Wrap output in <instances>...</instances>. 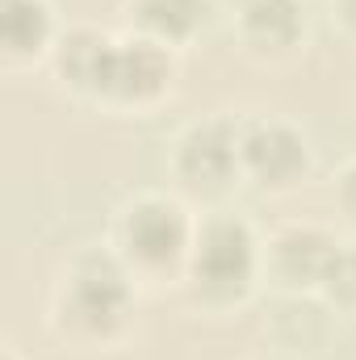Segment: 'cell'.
Returning <instances> with one entry per match:
<instances>
[{
	"instance_id": "52a82bcc",
	"label": "cell",
	"mask_w": 356,
	"mask_h": 360,
	"mask_svg": "<svg viewBox=\"0 0 356 360\" xmlns=\"http://www.w3.org/2000/svg\"><path fill=\"white\" fill-rule=\"evenodd\" d=\"M340 235L327 222L293 218L265 235V285L285 297H319V285L340 252Z\"/></svg>"
},
{
	"instance_id": "2e32d148",
	"label": "cell",
	"mask_w": 356,
	"mask_h": 360,
	"mask_svg": "<svg viewBox=\"0 0 356 360\" xmlns=\"http://www.w3.org/2000/svg\"><path fill=\"white\" fill-rule=\"evenodd\" d=\"M243 360H285V356H276V352H256V356H243Z\"/></svg>"
},
{
	"instance_id": "3957f363",
	"label": "cell",
	"mask_w": 356,
	"mask_h": 360,
	"mask_svg": "<svg viewBox=\"0 0 356 360\" xmlns=\"http://www.w3.org/2000/svg\"><path fill=\"white\" fill-rule=\"evenodd\" d=\"M197 235V214L180 193L139 188L109 210L105 243L139 281L143 293L180 289L189 248Z\"/></svg>"
},
{
	"instance_id": "5b68a950",
	"label": "cell",
	"mask_w": 356,
	"mask_h": 360,
	"mask_svg": "<svg viewBox=\"0 0 356 360\" xmlns=\"http://www.w3.org/2000/svg\"><path fill=\"white\" fill-rule=\"evenodd\" d=\"M180 89V55L143 38L130 30H117L101 92H96V109L113 113V117H151L160 113Z\"/></svg>"
},
{
	"instance_id": "6da1fadb",
	"label": "cell",
	"mask_w": 356,
	"mask_h": 360,
	"mask_svg": "<svg viewBox=\"0 0 356 360\" xmlns=\"http://www.w3.org/2000/svg\"><path fill=\"white\" fill-rule=\"evenodd\" d=\"M139 297V281L109 252V243H84L51 281L46 327L72 352H113L134 335Z\"/></svg>"
},
{
	"instance_id": "4fadbf2b",
	"label": "cell",
	"mask_w": 356,
	"mask_h": 360,
	"mask_svg": "<svg viewBox=\"0 0 356 360\" xmlns=\"http://www.w3.org/2000/svg\"><path fill=\"white\" fill-rule=\"evenodd\" d=\"M327 201L336 210V218L356 235V155H348L336 172H331V184H327Z\"/></svg>"
},
{
	"instance_id": "30bf717a",
	"label": "cell",
	"mask_w": 356,
	"mask_h": 360,
	"mask_svg": "<svg viewBox=\"0 0 356 360\" xmlns=\"http://www.w3.org/2000/svg\"><path fill=\"white\" fill-rule=\"evenodd\" d=\"M63 25L55 0H0V68L8 76L46 68Z\"/></svg>"
},
{
	"instance_id": "7a4b0ae2",
	"label": "cell",
	"mask_w": 356,
	"mask_h": 360,
	"mask_svg": "<svg viewBox=\"0 0 356 360\" xmlns=\"http://www.w3.org/2000/svg\"><path fill=\"white\" fill-rule=\"evenodd\" d=\"M265 285V235L235 210L197 214V235L180 276V297L197 314H235Z\"/></svg>"
},
{
	"instance_id": "8992f818",
	"label": "cell",
	"mask_w": 356,
	"mask_h": 360,
	"mask_svg": "<svg viewBox=\"0 0 356 360\" xmlns=\"http://www.w3.org/2000/svg\"><path fill=\"white\" fill-rule=\"evenodd\" d=\"M239 172L260 197H289L314 176V143L293 117L239 113Z\"/></svg>"
},
{
	"instance_id": "7c38bea8",
	"label": "cell",
	"mask_w": 356,
	"mask_h": 360,
	"mask_svg": "<svg viewBox=\"0 0 356 360\" xmlns=\"http://www.w3.org/2000/svg\"><path fill=\"white\" fill-rule=\"evenodd\" d=\"M319 302L344 319H356V239H344L319 285Z\"/></svg>"
},
{
	"instance_id": "277c9868",
	"label": "cell",
	"mask_w": 356,
	"mask_h": 360,
	"mask_svg": "<svg viewBox=\"0 0 356 360\" xmlns=\"http://www.w3.org/2000/svg\"><path fill=\"white\" fill-rule=\"evenodd\" d=\"M168 176L184 201L218 205L243 184L239 172V117L205 113L184 122L168 143Z\"/></svg>"
},
{
	"instance_id": "9c48e42d",
	"label": "cell",
	"mask_w": 356,
	"mask_h": 360,
	"mask_svg": "<svg viewBox=\"0 0 356 360\" xmlns=\"http://www.w3.org/2000/svg\"><path fill=\"white\" fill-rule=\"evenodd\" d=\"M113 38H117V30H105L96 21H68L63 25L46 72L68 101L96 109V92H101V76H105Z\"/></svg>"
},
{
	"instance_id": "9a60e30c",
	"label": "cell",
	"mask_w": 356,
	"mask_h": 360,
	"mask_svg": "<svg viewBox=\"0 0 356 360\" xmlns=\"http://www.w3.org/2000/svg\"><path fill=\"white\" fill-rule=\"evenodd\" d=\"M0 360H25V352H21L17 344H4V352H0Z\"/></svg>"
},
{
	"instance_id": "ba28073f",
	"label": "cell",
	"mask_w": 356,
	"mask_h": 360,
	"mask_svg": "<svg viewBox=\"0 0 356 360\" xmlns=\"http://www.w3.org/2000/svg\"><path fill=\"white\" fill-rule=\"evenodd\" d=\"M218 13L235 46L256 63H289L306 51L310 4L306 0H218Z\"/></svg>"
},
{
	"instance_id": "5bb4252c",
	"label": "cell",
	"mask_w": 356,
	"mask_h": 360,
	"mask_svg": "<svg viewBox=\"0 0 356 360\" xmlns=\"http://www.w3.org/2000/svg\"><path fill=\"white\" fill-rule=\"evenodd\" d=\"M327 13H331V25L344 34V42L356 46V0H327Z\"/></svg>"
},
{
	"instance_id": "8fae6325",
	"label": "cell",
	"mask_w": 356,
	"mask_h": 360,
	"mask_svg": "<svg viewBox=\"0 0 356 360\" xmlns=\"http://www.w3.org/2000/svg\"><path fill=\"white\" fill-rule=\"evenodd\" d=\"M218 0H122V21L130 34H143L168 51H189L214 25Z\"/></svg>"
}]
</instances>
